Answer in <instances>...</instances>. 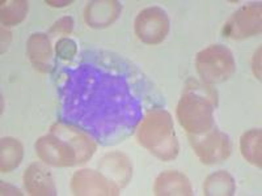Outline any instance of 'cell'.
<instances>
[{
    "mask_svg": "<svg viewBox=\"0 0 262 196\" xmlns=\"http://www.w3.org/2000/svg\"><path fill=\"white\" fill-rule=\"evenodd\" d=\"M216 93L209 86L190 83L177 105L179 122L189 135H201L212 128Z\"/></svg>",
    "mask_w": 262,
    "mask_h": 196,
    "instance_id": "cell-1",
    "label": "cell"
},
{
    "mask_svg": "<svg viewBox=\"0 0 262 196\" xmlns=\"http://www.w3.org/2000/svg\"><path fill=\"white\" fill-rule=\"evenodd\" d=\"M137 137L140 145L160 160L170 161L179 155V141L172 116L167 110H149L138 128Z\"/></svg>",
    "mask_w": 262,
    "mask_h": 196,
    "instance_id": "cell-2",
    "label": "cell"
},
{
    "mask_svg": "<svg viewBox=\"0 0 262 196\" xmlns=\"http://www.w3.org/2000/svg\"><path fill=\"white\" fill-rule=\"evenodd\" d=\"M196 71L206 84H217L228 80L236 71L232 53L223 45H212L198 53Z\"/></svg>",
    "mask_w": 262,
    "mask_h": 196,
    "instance_id": "cell-3",
    "label": "cell"
},
{
    "mask_svg": "<svg viewBox=\"0 0 262 196\" xmlns=\"http://www.w3.org/2000/svg\"><path fill=\"white\" fill-rule=\"evenodd\" d=\"M189 141L198 158L206 165L223 162L232 151L228 135L216 128H211L201 135H189Z\"/></svg>",
    "mask_w": 262,
    "mask_h": 196,
    "instance_id": "cell-4",
    "label": "cell"
},
{
    "mask_svg": "<svg viewBox=\"0 0 262 196\" xmlns=\"http://www.w3.org/2000/svg\"><path fill=\"white\" fill-rule=\"evenodd\" d=\"M169 32V17L159 7L143 9L135 18V34L147 45H159Z\"/></svg>",
    "mask_w": 262,
    "mask_h": 196,
    "instance_id": "cell-5",
    "label": "cell"
},
{
    "mask_svg": "<svg viewBox=\"0 0 262 196\" xmlns=\"http://www.w3.org/2000/svg\"><path fill=\"white\" fill-rule=\"evenodd\" d=\"M261 4L244 6L233 13L223 28V36L231 39H245L261 33Z\"/></svg>",
    "mask_w": 262,
    "mask_h": 196,
    "instance_id": "cell-6",
    "label": "cell"
},
{
    "mask_svg": "<svg viewBox=\"0 0 262 196\" xmlns=\"http://www.w3.org/2000/svg\"><path fill=\"white\" fill-rule=\"evenodd\" d=\"M36 151L38 157L51 166L69 167L79 163L75 149L54 134L39 137L36 143Z\"/></svg>",
    "mask_w": 262,
    "mask_h": 196,
    "instance_id": "cell-7",
    "label": "cell"
},
{
    "mask_svg": "<svg viewBox=\"0 0 262 196\" xmlns=\"http://www.w3.org/2000/svg\"><path fill=\"white\" fill-rule=\"evenodd\" d=\"M71 191L79 196H114L118 195L119 186L101 173L84 169L72 177Z\"/></svg>",
    "mask_w": 262,
    "mask_h": 196,
    "instance_id": "cell-8",
    "label": "cell"
},
{
    "mask_svg": "<svg viewBox=\"0 0 262 196\" xmlns=\"http://www.w3.org/2000/svg\"><path fill=\"white\" fill-rule=\"evenodd\" d=\"M51 134L67 141L75 149V152L78 153L79 163L86 162L95 153V140L90 136L86 131L79 130V128L71 125H66V123H57L51 127Z\"/></svg>",
    "mask_w": 262,
    "mask_h": 196,
    "instance_id": "cell-9",
    "label": "cell"
},
{
    "mask_svg": "<svg viewBox=\"0 0 262 196\" xmlns=\"http://www.w3.org/2000/svg\"><path fill=\"white\" fill-rule=\"evenodd\" d=\"M122 7L116 0L91 2L84 11V20L91 28L101 29L112 25L121 15Z\"/></svg>",
    "mask_w": 262,
    "mask_h": 196,
    "instance_id": "cell-10",
    "label": "cell"
},
{
    "mask_svg": "<svg viewBox=\"0 0 262 196\" xmlns=\"http://www.w3.org/2000/svg\"><path fill=\"white\" fill-rule=\"evenodd\" d=\"M24 184L28 192L33 196L57 195L53 177L42 163H32L28 167L24 173Z\"/></svg>",
    "mask_w": 262,
    "mask_h": 196,
    "instance_id": "cell-11",
    "label": "cell"
},
{
    "mask_svg": "<svg viewBox=\"0 0 262 196\" xmlns=\"http://www.w3.org/2000/svg\"><path fill=\"white\" fill-rule=\"evenodd\" d=\"M27 53L30 63L37 71L46 74L51 69V51L50 39L43 33H34L29 37L27 43Z\"/></svg>",
    "mask_w": 262,
    "mask_h": 196,
    "instance_id": "cell-12",
    "label": "cell"
},
{
    "mask_svg": "<svg viewBox=\"0 0 262 196\" xmlns=\"http://www.w3.org/2000/svg\"><path fill=\"white\" fill-rule=\"evenodd\" d=\"M155 193L159 196H190L193 195L191 183L184 174L174 170L161 173L156 178Z\"/></svg>",
    "mask_w": 262,
    "mask_h": 196,
    "instance_id": "cell-13",
    "label": "cell"
},
{
    "mask_svg": "<svg viewBox=\"0 0 262 196\" xmlns=\"http://www.w3.org/2000/svg\"><path fill=\"white\" fill-rule=\"evenodd\" d=\"M100 169L105 173V176L119 186H125L130 181L133 174L130 160L122 153H111L102 158Z\"/></svg>",
    "mask_w": 262,
    "mask_h": 196,
    "instance_id": "cell-14",
    "label": "cell"
},
{
    "mask_svg": "<svg viewBox=\"0 0 262 196\" xmlns=\"http://www.w3.org/2000/svg\"><path fill=\"white\" fill-rule=\"evenodd\" d=\"M235 190V179L229 173L223 170L207 177L203 186V193L207 196H231Z\"/></svg>",
    "mask_w": 262,
    "mask_h": 196,
    "instance_id": "cell-15",
    "label": "cell"
},
{
    "mask_svg": "<svg viewBox=\"0 0 262 196\" xmlns=\"http://www.w3.org/2000/svg\"><path fill=\"white\" fill-rule=\"evenodd\" d=\"M24 149L18 140L13 137L2 139V152H0V169L2 173H9L18 166L23 161Z\"/></svg>",
    "mask_w": 262,
    "mask_h": 196,
    "instance_id": "cell-16",
    "label": "cell"
},
{
    "mask_svg": "<svg viewBox=\"0 0 262 196\" xmlns=\"http://www.w3.org/2000/svg\"><path fill=\"white\" fill-rule=\"evenodd\" d=\"M261 144H262V132L261 130L247 131L240 139V151L242 155L248 162L257 167L262 166L261 157Z\"/></svg>",
    "mask_w": 262,
    "mask_h": 196,
    "instance_id": "cell-17",
    "label": "cell"
},
{
    "mask_svg": "<svg viewBox=\"0 0 262 196\" xmlns=\"http://www.w3.org/2000/svg\"><path fill=\"white\" fill-rule=\"evenodd\" d=\"M28 13V2L25 0H12L2 2V24L4 27H15L24 20Z\"/></svg>",
    "mask_w": 262,
    "mask_h": 196,
    "instance_id": "cell-18",
    "label": "cell"
},
{
    "mask_svg": "<svg viewBox=\"0 0 262 196\" xmlns=\"http://www.w3.org/2000/svg\"><path fill=\"white\" fill-rule=\"evenodd\" d=\"M57 57H59L62 60H71L74 57H76L78 53V46L76 42L71 38H60L57 42Z\"/></svg>",
    "mask_w": 262,
    "mask_h": 196,
    "instance_id": "cell-19",
    "label": "cell"
},
{
    "mask_svg": "<svg viewBox=\"0 0 262 196\" xmlns=\"http://www.w3.org/2000/svg\"><path fill=\"white\" fill-rule=\"evenodd\" d=\"M74 30V20L70 16L59 18L55 24L51 27L50 34L58 36V34H63V36H69Z\"/></svg>",
    "mask_w": 262,
    "mask_h": 196,
    "instance_id": "cell-20",
    "label": "cell"
},
{
    "mask_svg": "<svg viewBox=\"0 0 262 196\" xmlns=\"http://www.w3.org/2000/svg\"><path fill=\"white\" fill-rule=\"evenodd\" d=\"M253 72L257 79H261V48H258L253 58Z\"/></svg>",
    "mask_w": 262,
    "mask_h": 196,
    "instance_id": "cell-21",
    "label": "cell"
},
{
    "mask_svg": "<svg viewBox=\"0 0 262 196\" xmlns=\"http://www.w3.org/2000/svg\"><path fill=\"white\" fill-rule=\"evenodd\" d=\"M2 195H21V192L17 188L11 187L9 184L2 183Z\"/></svg>",
    "mask_w": 262,
    "mask_h": 196,
    "instance_id": "cell-22",
    "label": "cell"
},
{
    "mask_svg": "<svg viewBox=\"0 0 262 196\" xmlns=\"http://www.w3.org/2000/svg\"><path fill=\"white\" fill-rule=\"evenodd\" d=\"M72 2H51V0H49V2H46V4H49V6L51 7H66V6H70Z\"/></svg>",
    "mask_w": 262,
    "mask_h": 196,
    "instance_id": "cell-23",
    "label": "cell"
}]
</instances>
